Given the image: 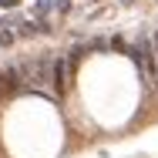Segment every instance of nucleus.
Here are the masks:
<instances>
[{"instance_id":"f257e3e1","label":"nucleus","mask_w":158,"mask_h":158,"mask_svg":"<svg viewBox=\"0 0 158 158\" xmlns=\"http://www.w3.org/2000/svg\"><path fill=\"white\" fill-rule=\"evenodd\" d=\"M67 74H71V61H67V57H54V67H51V91L57 98L67 94Z\"/></svg>"},{"instance_id":"f03ea898","label":"nucleus","mask_w":158,"mask_h":158,"mask_svg":"<svg viewBox=\"0 0 158 158\" xmlns=\"http://www.w3.org/2000/svg\"><path fill=\"white\" fill-rule=\"evenodd\" d=\"M24 81H27V77H24L20 67H7V71H3V88H7V94H17V91L24 88Z\"/></svg>"},{"instance_id":"7ed1b4c3","label":"nucleus","mask_w":158,"mask_h":158,"mask_svg":"<svg viewBox=\"0 0 158 158\" xmlns=\"http://www.w3.org/2000/svg\"><path fill=\"white\" fill-rule=\"evenodd\" d=\"M108 44H111V47H114V51H128V44H125V37H111V40H108Z\"/></svg>"},{"instance_id":"20e7f679","label":"nucleus","mask_w":158,"mask_h":158,"mask_svg":"<svg viewBox=\"0 0 158 158\" xmlns=\"http://www.w3.org/2000/svg\"><path fill=\"white\" fill-rule=\"evenodd\" d=\"M14 44V34L10 31H0V47H10Z\"/></svg>"},{"instance_id":"39448f33","label":"nucleus","mask_w":158,"mask_h":158,"mask_svg":"<svg viewBox=\"0 0 158 158\" xmlns=\"http://www.w3.org/2000/svg\"><path fill=\"white\" fill-rule=\"evenodd\" d=\"M51 10V0H37V14H47Z\"/></svg>"},{"instance_id":"423d86ee","label":"nucleus","mask_w":158,"mask_h":158,"mask_svg":"<svg viewBox=\"0 0 158 158\" xmlns=\"http://www.w3.org/2000/svg\"><path fill=\"white\" fill-rule=\"evenodd\" d=\"M54 7H57V10H61V14H67V10H71V0H57V3H54Z\"/></svg>"},{"instance_id":"0eeeda50","label":"nucleus","mask_w":158,"mask_h":158,"mask_svg":"<svg viewBox=\"0 0 158 158\" xmlns=\"http://www.w3.org/2000/svg\"><path fill=\"white\" fill-rule=\"evenodd\" d=\"M17 3H20V0H0V7H3V10H14Z\"/></svg>"},{"instance_id":"6e6552de","label":"nucleus","mask_w":158,"mask_h":158,"mask_svg":"<svg viewBox=\"0 0 158 158\" xmlns=\"http://www.w3.org/2000/svg\"><path fill=\"white\" fill-rule=\"evenodd\" d=\"M152 47H155V57H158V31L152 34Z\"/></svg>"},{"instance_id":"1a4fd4ad","label":"nucleus","mask_w":158,"mask_h":158,"mask_svg":"<svg viewBox=\"0 0 158 158\" xmlns=\"http://www.w3.org/2000/svg\"><path fill=\"white\" fill-rule=\"evenodd\" d=\"M121 3H125V7H128V3H135V0H121Z\"/></svg>"}]
</instances>
